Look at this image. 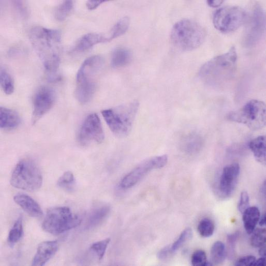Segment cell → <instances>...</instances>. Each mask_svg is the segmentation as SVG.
Segmentation results:
<instances>
[{
	"label": "cell",
	"instance_id": "obj_1",
	"mask_svg": "<svg viewBox=\"0 0 266 266\" xmlns=\"http://www.w3.org/2000/svg\"><path fill=\"white\" fill-rule=\"evenodd\" d=\"M30 39L50 80L58 78L60 63L62 34L57 30L42 27L33 28Z\"/></svg>",
	"mask_w": 266,
	"mask_h": 266
},
{
	"label": "cell",
	"instance_id": "obj_2",
	"mask_svg": "<svg viewBox=\"0 0 266 266\" xmlns=\"http://www.w3.org/2000/svg\"><path fill=\"white\" fill-rule=\"evenodd\" d=\"M237 59L236 49L232 47L226 54L215 57L205 63L199 70V77L210 87H224L235 75Z\"/></svg>",
	"mask_w": 266,
	"mask_h": 266
},
{
	"label": "cell",
	"instance_id": "obj_3",
	"mask_svg": "<svg viewBox=\"0 0 266 266\" xmlns=\"http://www.w3.org/2000/svg\"><path fill=\"white\" fill-rule=\"evenodd\" d=\"M206 36L204 28L198 23L183 19L177 23L171 33V40L174 46L183 51H192L203 43Z\"/></svg>",
	"mask_w": 266,
	"mask_h": 266
},
{
	"label": "cell",
	"instance_id": "obj_4",
	"mask_svg": "<svg viewBox=\"0 0 266 266\" xmlns=\"http://www.w3.org/2000/svg\"><path fill=\"white\" fill-rule=\"evenodd\" d=\"M104 65V59L100 56L87 58L79 68L76 77L75 96L83 104L88 103L93 96L96 89L95 75Z\"/></svg>",
	"mask_w": 266,
	"mask_h": 266
},
{
	"label": "cell",
	"instance_id": "obj_5",
	"mask_svg": "<svg viewBox=\"0 0 266 266\" xmlns=\"http://www.w3.org/2000/svg\"><path fill=\"white\" fill-rule=\"evenodd\" d=\"M139 106L138 101L135 100L115 108L104 110L101 115L114 134L125 137L132 129Z\"/></svg>",
	"mask_w": 266,
	"mask_h": 266
},
{
	"label": "cell",
	"instance_id": "obj_6",
	"mask_svg": "<svg viewBox=\"0 0 266 266\" xmlns=\"http://www.w3.org/2000/svg\"><path fill=\"white\" fill-rule=\"evenodd\" d=\"M10 182L16 189L33 192L41 188L43 177L39 168L33 159L26 158L15 167Z\"/></svg>",
	"mask_w": 266,
	"mask_h": 266
},
{
	"label": "cell",
	"instance_id": "obj_7",
	"mask_svg": "<svg viewBox=\"0 0 266 266\" xmlns=\"http://www.w3.org/2000/svg\"><path fill=\"white\" fill-rule=\"evenodd\" d=\"M81 222V219L70 208L57 207L48 210L42 227L50 234L59 235L78 227Z\"/></svg>",
	"mask_w": 266,
	"mask_h": 266
},
{
	"label": "cell",
	"instance_id": "obj_8",
	"mask_svg": "<svg viewBox=\"0 0 266 266\" xmlns=\"http://www.w3.org/2000/svg\"><path fill=\"white\" fill-rule=\"evenodd\" d=\"M227 118L252 130L261 129L265 125V105L261 100H251L239 110L229 113Z\"/></svg>",
	"mask_w": 266,
	"mask_h": 266
},
{
	"label": "cell",
	"instance_id": "obj_9",
	"mask_svg": "<svg viewBox=\"0 0 266 266\" xmlns=\"http://www.w3.org/2000/svg\"><path fill=\"white\" fill-rule=\"evenodd\" d=\"M247 18L245 11L238 7H227L218 10L213 17V24L218 31L228 33L239 29Z\"/></svg>",
	"mask_w": 266,
	"mask_h": 266
},
{
	"label": "cell",
	"instance_id": "obj_10",
	"mask_svg": "<svg viewBox=\"0 0 266 266\" xmlns=\"http://www.w3.org/2000/svg\"><path fill=\"white\" fill-rule=\"evenodd\" d=\"M168 161V157L167 155L146 159L122 179L120 187L124 189L134 187L150 172L164 168Z\"/></svg>",
	"mask_w": 266,
	"mask_h": 266
},
{
	"label": "cell",
	"instance_id": "obj_11",
	"mask_svg": "<svg viewBox=\"0 0 266 266\" xmlns=\"http://www.w3.org/2000/svg\"><path fill=\"white\" fill-rule=\"evenodd\" d=\"M105 135L98 116L92 114L88 116L83 122L78 134V141L83 146L92 143L100 144Z\"/></svg>",
	"mask_w": 266,
	"mask_h": 266
},
{
	"label": "cell",
	"instance_id": "obj_12",
	"mask_svg": "<svg viewBox=\"0 0 266 266\" xmlns=\"http://www.w3.org/2000/svg\"><path fill=\"white\" fill-rule=\"evenodd\" d=\"M265 29V14L263 9L256 7L252 14L244 37L245 46L252 47L260 40Z\"/></svg>",
	"mask_w": 266,
	"mask_h": 266
},
{
	"label": "cell",
	"instance_id": "obj_13",
	"mask_svg": "<svg viewBox=\"0 0 266 266\" xmlns=\"http://www.w3.org/2000/svg\"><path fill=\"white\" fill-rule=\"evenodd\" d=\"M56 96L54 90L47 87L40 88L33 99L32 122L35 124L54 106Z\"/></svg>",
	"mask_w": 266,
	"mask_h": 266
},
{
	"label": "cell",
	"instance_id": "obj_14",
	"mask_svg": "<svg viewBox=\"0 0 266 266\" xmlns=\"http://www.w3.org/2000/svg\"><path fill=\"white\" fill-rule=\"evenodd\" d=\"M240 168L237 163L226 166L220 175L218 190L223 198H230L235 192L240 176Z\"/></svg>",
	"mask_w": 266,
	"mask_h": 266
},
{
	"label": "cell",
	"instance_id": "obj_15",
	"mask_svg": "<svg viewBox=\"0 0 266 266\" xmlns=\"http://www.w3.org/2000/svg\"><path fill=\"white\" fill-rule=\"evenodd\" d=\"M58 243L56 241H48L41 243L32 260V265H44L57 253Z\"/></svg>",
	"mask_w": 266,
	"mask_h": 266
},
{
	"label": "cell",
	"instance_id": "obj_16",
	"mask_svg": "<svg viewBox=\"0 0 266 266\" xmlns=\"http://www.w3.org/2000/svg\"><path fill=\"white\" fill-rule=\"evenodd\" d=\"M14 200L31 217L40 218L43 216V210L39 204L29 195L18 194L14 196Z\"/></svg>",
	"mask_w": 266,
	"mask_h": 266
},
{
	"label": "cell",
	"instance_id": "obj_17",
	"mask_svg": "<svg viewBox=\"0 0 266 266\" xmlns=\"http://www.w3.org/2000/svg\"><path fill=\"white\" fill-rule=\"evenodd\" d=\"M109 42H111L109 36L98 33L86 34L76 43L73 51L77 52H84L97 44Z\"/></svg>",
	"mask_w": 266,
	"mask_h": 266
},
{
	"label": "cell",
	"instance_id": "obj_18",
	"mask_svg": "<svg viewBox=\"0 0 266 266\" xmlns=\"http://www.w3.org/2000/svg\"><path fill=\"white\" fill-rule=\"evenodd\" d=\"M111 208L108 205H103L94 209L89 215L86 223L87 229L95 228L107 218Z\"/></svg>",
	"mask_w": 266,
	"mask_h": 266
},
{
	"label": "cell",
	"instance_id": "obj_19",
	"mask_svg": "<svg viewBox=\"0 0 266 266\" xmlns=\"http://www.w3.org/2000/svg\"><path fill=\"white\" fill-rule=\"evenodd\" d=\"M182 149L189 154L199 151L203 145V139L199 134L191 133L186 135L181 141Z\"/></svg>",
	"mask_w": 266,
	"mask_h": 266
},
{
	"label": "cell",
	"instance_id": "obj_20",
	"mask_svg": "<svg viewBox=\"0 0 266 266\" xmlns=\"http://www.w3.org/2000/svg\"><path fill=\"white\" fill-rule=\"evenodd\" d=\"M242 215L244 228L248 234H251L259 222L260 217V211L257 207H249Z\"/></svg>",
	"mask_w": 266,
	"mask_h": 266
},
{
	"label": "cell",
	"instance_id": "obj_21",
	"mask_svg": "<svg viewBox=\"0 0 266 266\" xmlns=\"http://www.w3.org/2000/svg\"><path fill=\"white\" fill-rule=\"evenodd\" d=\"M0 117L1 128L4 129H15L21 122V118L16 112L6 108H1Z\"/></svg>",
	"mask_w": 266,
	"mask_h": 266
},
{
	"label": "cell",
	"instance_id": "obj_22",
	"mask_svg": "<svg viewBox=\"0 0 266 266\" xmlns=\"http://www.w3.org/2000/svg\"><path fill=\"white\" fill-rule=\"evenodd\" d=\"M249 147L252 151L256 160L262 165H265V136H259L250 141Z\"/></svg>",
	"mask_w": 266,
	"mask_h": 266
},
{
	"label": "cell",
	"instance_id": "obj_23",
	"mask_svg": "<svg viewBox=\"0 0 266 266\" xmlns=\"http://www.w3.org/2000/svg\"><path fill=\"white\" fill-rule=\"evenodd\" d=\"M132 59L131 51L126 48H118L113 53L111 64L114 68L123 67Z\"/></svg>",
	"mask_w": 266,
	"mask_h": 266
},
{
	"label": "cell",
	"instance_id": "obj_24",
	"mask_svg": "<svg viewBox=\"0 0 266 266\" xmlns=\"http://www.w3.org/2000/svg\"><path fill=\"white\" fill-rule=\"evenodd\" d=\"M210 253L212 265L221 264L227 257L226 245L221 241H217L212 245Z\"/></svg>",
	"mask_w": 266,
	"mask_h": 266
},
{
	"label": "cell",
	"instance_id": "obj_25",
	"mask_svg": "<svg viewBox=\"0 0 266 266\" xmlns=\"http://www.w3.org/2000/svg\"><path fill=\"white\" fill-rule=\"evenodd\" d=\"M23 235L24 229L23 220L22 218L20 217L17 220L9 233L8 241L10 245L13 247L21 239Z\"/></svg>",
	"mask_w": 266,
	"mask_h": 266
},
{
	"label": "cell",
	"instance_id": "obj_26",
	"mask_svg": "<svg viewBox=\"0 0 266 266\" xmlns=\"http://www.w3.org/2000/svg\"><path fill=\"white\" fill-rule=\"evenodd\" d=\"M130 26V19L128 17H125L120 19L113 27L110 33L109 37L110 40L117 38L128 31Z\"/></svg>",
	"mask_w": 266,
	"mask_h": 266
},
{
	"label": "cell",
	"instance_id": "obj_27",
	"mask_svg": "<svg viewBox=\"0 0 266 266\" xmlns=\"http://www.w3.org/2000/svg\"><path fill=\"white\" fill-rule=\"evenodd\" d=\"M197 230L199 235L203 238H208L214 234L215 230V225L212 220L204 218L200 221Z\"/></svg>",
	"mask_w": 266,
	"mask_h": 266
},
{
	"label": "cell",
	"instance_id": "obj_28",
	"mask_svg": "<svg viewBox=\"0 0 266 266\" xmlns=\"http://www.w3.org/2000/svg\"><path fill=\"white\" fill-rule=\"evenodd\" d=\"M0 81L4 91L8 95L12 94L15 89L12 77L5 69L2 68L0 72Z\"/></svg>",
	"mask_w": 266,
	"mask_h": 266
},
{
	"label": "cell",
	"instance_id": "obj_29",
	"mask_svg": "<svg viewBox=\"0 0 266 266\" xmlns=\"http://www.w3.org/2000/svg\"><path fill=\"white\" fill-rule=\"evenodd\" d=\"M75 185L74 176L70 171L65 173L57 181L58 187L67 191H72L74 188Z\"/></svg>",
	"mask_w": 266,
	"mask_h": 266
},
{
	"label": "cell",
	"instance_id": "obj_30",
	"mask_svg": "<svg viewBox=\"0 0 266 266\" xmlns=\"http://www.w3.org/2000/svg\"><path fill=\"white\" fill-rule=\"evenodd\" d=\"M74 8L72 1H66L57 9L55 17L59 21H64L69 16Z\"/></svg>",
	"mask_w": 266,
	"mask_h": 266
},
{
	"label": "cell",
	"instance_id": "obj_31",
	"mask_svg": "<svg viewBox=\"0 0 266 266\" xmlns=\"http://www.w3.org/2000/svg\"><path fill=\"white\" fill-rule=\"evenodd\" d=\"M192 230L188 228L186 229L180 235L177 240L171 245L170 246V250L174 255L192 237Z\"/></svg>",
	"mask_w": 266,
	"mask_h": 266
},
{
	"label": "cell",
	"instance_id": "obj_32",
	"mask_svg": "<svg viewBox=\"0 0 266 266\" xmlns=\"http://www.w3.org/2000/svg\"><path fill=\"white\" fill-rule=\"evenodd\" d=\"M251 244L254 248H260L265 244L266 231L264 229H257L252 233Z\"/></svg>",
	"mask_w": 266,
	"mask_h": 266
},
{
	"label": "cell",
	"instance_id": "obj_33",
	"mask_svg": "<svg viewBox=\"0 0 266 266\" xmlns=\"http://www.w3.org/2000/svg\"><path fill=\"white\" fill-rule=\"evenodd\" d=\"M110 242V238L96 242L91 245L90 249L96 254L98 259L100 260L103 258Z\"/></svg>",
	"mask_w": 266,
	"mask_h": 266
},
{
	"label": "cell",
	"instance_id": "obj_34",
	"mask_svg": "<svg viewBox=\"0 0 266 266\" xmlns=\"http://www.w3.org/2000/svg\"><path fill=\"white\" fill-rule=\"evenodd\" d=\"M239 232H236L233 234L228 235L227 237V256H228L230 260H232L234 258L236 243L239 237Z\"/></svg>",
	"mask_w": 266,
	"mask_h": 266
},
{
	"label": "cell",
	"instance_id": "obj_35",
	"mask_svg": "<svg viewBox=\"0 0 266 266\" xmlns=\"http://www.w3.org/2000/svg\"><path fill=\"white\" fill-rule=\"evenodd\" d=\"M191 262L193 265L206 266L207 261L206 253L202 250H197L193 254L191 257Z\"/></svg>",
	"mask_w": 266,
	"mask_h": 266
},
{
	"label": "cell",
	"instance_id": "obj_36",
	"mask_svg": "<svg viewBox=\"0 0 266 266\" xmlns=\"http://www.w3.org/2000/svg\"><path fill=\"white\" fill-rule=\"evenodd\" d=\"M250 197L246 191L242 192L238 204V209L242 214L244 211L249 207Z\"/></svg>",
	"mask_w": 266,
	"mask_h": 266
},
{
	"label": "cell",
	"instance_id": "obj_37",
	"mask_svg": "<svg viewBox=\"0 0 266 266\" xmlns=\"http://www.w3.org/2000/svg\"><path fill=\"white\" fill-rule=\"evenodd\" d=\"M256 259L255 256H247L240 258L237 260L235 265L237 266H252L254 265Z\"/></svg>",
	"mask_w": 266,
	"mask_h": 266
},
{
	"label": "cell",
	"instance_id": "obj_38",
	"mask_svg": "<svg viewBox=\"0 0 266 266\" xmlns=\"http://www.w3.org/2000/svg\"><path fill=\"white\" fill-rule=\"evenodd\" d=\"M173 255L171 251L170 246H168L158 253L157 258L159 260L165 261L169 259Z\"/></svg>",
	"mask_w": 266,
	"mask_h": 266
},
{
	"label": "cell",
	"instance_id": "obj_39",
	"mask_svg": "<svg viewBox=\"0 0 266 266\" xmlns=\"http://www.w3.org/2000/svg\"><path fill=\"white\" fill-rule=\"evenodd\" d=\"M14 4L15 6L16 9L19 11V13L22 16H26L27 14V9L24 4V3L18 1L14 2Z\"/></svg>",
	"mask_w": 266,
	"mask_h": 266
},
{
	"label": "cell",
	"instance_id": "obj_40",
	"mask_svg": "<svg viewBox=\"0 0 266 266\" xmlns=\"http://www.w3.org/2000/svg\"><path fill=\"white\" fill-rule=\"evenodd\" d=\"M106 2V1H89L87 3V7L89 10H94L100 5Z\"/></svg>",
	"mask_w": 266,
	"mask_h": 266
},
{
	"label": "cell",
	"instance_id": "obj_41",
	"mask_svg": "<svg viewBox=\"0 0 266 266\" xmlns=\"http://www.w3.org/2000/svg\"><path fill=\"white\" fill-rule=\"evenodd\" d=\"M223 3V1H211V0L207 2V5L212 8L220 7Z\"/></svg>",
	"mask_w": 266,
	"mask_h": 266
},
{
	"label": "cell",
	"instance_id": "obj_42",
	"mask_svg": "<svg viewBox=\"0 0 266 266\" xmlns=\"http://www.w3.org/2000/svg\"><path fill=\"white\" fill-rule=\"evenodd\" d=\"M254 266H265V257H260L257 260H256L254 263Z\"/></svg>",
	"mask_w": 266,
	"mask_h": 266
},
{
	"label": "cell",
	"instance_id": "obj_43",
	"mask_svg": "<svg viewBox=\"0 0 266 266\" xmlns=\"http://www.w3.org/2000/svg\"><path fill=\"white\" fill-rule=\"evenodd\" d=\"M258 223L260 227H264L265 226V223H266L265 214L261 216V217H260Z\"/></svg>",
	"mask_w": 266,
	"mask_h": 266
},
{
	"label": "cell",
	"instance_id": "obj_44",
	"mask_svg": "<svg viewBox=\"0 0 266 266\" xmlns=\"http://www.w3.org/2000/svg\"><path fill=\"white\" fill-rule=\"evenodd\" d=\"M259 254L261 257H265V244L260 247L259 251Z\"/></svg>",
	"mask_w": 266,
	"mask_h": 266
},
{
	"label": "cell",
	"instance_id": "obj_45",
	"mask_svg": "<svg viewBox=\"0 0 266 266\" xmlns=\"http://www.w3.org/2000/svg\"><path fill=\"white\" fill-rule=\"evenodd\" d=\"M260 192L261 194L265 197V180L264 181V182L262 183L260 189Z\"/></svg>",
	"mask_w": 266,
	"mask_h": 266
}]
</instances>
